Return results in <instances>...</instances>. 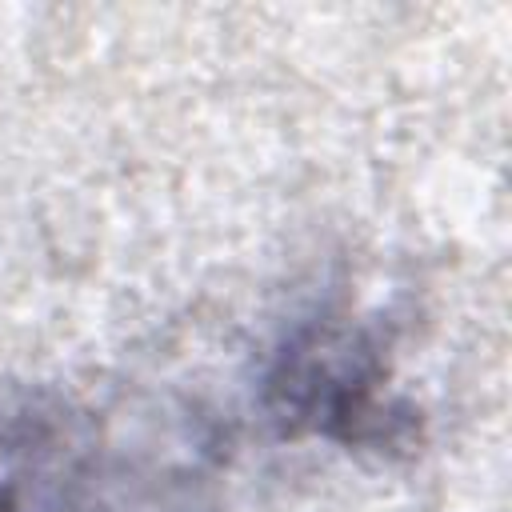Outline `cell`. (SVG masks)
Wrapping results in <instances>:
<instances>
[{
    "mask_svg": "<svg viewBox=\"0 0 512 512\" xmlns=\"http://www.w3.org/2000/svg\"><path fill=\"white\" fill-rule=\"evenodd\" d=\"M380 360L376 344L356 328L308 332L284 352L272 392L280 396V416L308 424L324 436L364 440L372 428L384 432L380 416Z\"/></svg>",
    "mask_w": 512,
    "mask_h": 512,
    "instance_id": "6da1fadb",
    "label": "cell"
},
{
    "mask_svg": "<svg viewBox=\"0 0 512 512\" xmlns=\"http://www.w3.org/2000/svg\"><path fill=\"white\" fill-rule=\"evenodd\" d=\"M0 512H12V508H4V504H0Z\"/></svg>",
    "mask_w": 512,
    "mask_h": 512,
    "instance_id": "7a4b0ae2",
    "label": "cell"
}]
</instances>
